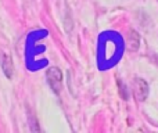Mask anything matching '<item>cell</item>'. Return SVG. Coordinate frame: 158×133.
I'll list each match as a JSON object with an SVG mask.
<instances>
[{
  "label": "cell",
  "instance_id": "6da1fadb",
  "mask_svg": "<svg viewBox=\"0 0 158 133\" xmlns=\"http://www.w3.org/2000/svg\"><path fill=\"white\" fill-rule=\"evenodd\" d=\"M125 50L122 36L118 32H103L98 38L97 46V64L100 69L112 68L121 60Z\"/></svg>",
  "mask_w": 158,
  "mask_h": 133
},
{
  "label": "cell",
  "instance_id": "7a4b0ae2",
  "mask_svg": "<svg viewBox=\"0 0 158 133\" xmlns=\"http://www.w3.org/2000/svg\"><path fill=\"white\" fill-rule=\"evenodd\" d=\"M46 78H47V83H49V86L52 87V90L58 94L61 87H63V73H61L60 68L50 67L49 69H47Z\"/></svg>",
  "mask_w": 158,
  "mask_h": 133
},
{
  "label": "cell",
  "instance_id": "3957f363",
  "mask_svg": "<svg viewBox=\"0 0 158 133\" xmlns=\"http://www.w3.org/2000/svg\"><path fill=\"white\" fill-rule=\"evenodd\" d=\"M133 90H135V97L139 101H144L148 94V85L143 79L136 78L133 82Z\"/></svg>",
  "mask_w": 158,
  "mask_h": 133
},
{
  "label": "cell",
  "instance_id": "277c9868",
  "mask_svg": "<svg viewBox=\"0 0 158 133\" xmlns=\"http://www.w3.org/2000/svg\"><path fill=\"white\" fill-rule=\"evenodd\" d=\"M0 64H2L3 72L6 73L7 78H11L14 73V67H13V61H11V57L7 54V53L0 52Z\"/></svg>",
  "mask_w": 158,
  "mask_h": 133
},
{
  "label": "cell",
  "instance_id": "5b68a950",
  "mask_svg": "<svg viewBox=\"0 0 158 133\" xmlns=\"http://www.w3.org/2000/svg\"><path fill=\"white\" fill-rule=\"evenodd\" d=\"M139 43H140V38L136 32H131L129 35V39H128V44H129V49L131 50H136L139 47Z\"/></svg>",
  "mask_w": 158,
  "mask_h": 133
},
{
  "label": "cell",
  "instance_id": "8992f818",
  "mask_svg": "<svg viewBox=\"0 0 158 133\" xmlns=\"http://www.w3.org/2000/svg\"><path fill=\"white\" fill-rule=\"evenodd\" d=\"M118 85H119V87H121V89H119V92H121V94H122V97L123 98H125V100H126V98H128L129 97V93H128V90H126V86H125V85H123L122 83V82H118Z\"/></svg>",
  "mask_w": 158,
  "mask_h": 133
},
{
  "label": "cell",
  "instance_id": "52a82bcc",
  "mask_svg": "<svg viewBox=\"0 0 158 133\" xmlns=\"http://www.w3.org/2000/svg\"><path fill=\"white\" fill-rule=\"evenodd\" d=\"M154 60H156V63H157V65H158V56H156V58H154Z\"/></svg>",
  "mask_w": 158,
  "mask_h": 133
}]
</instances>
